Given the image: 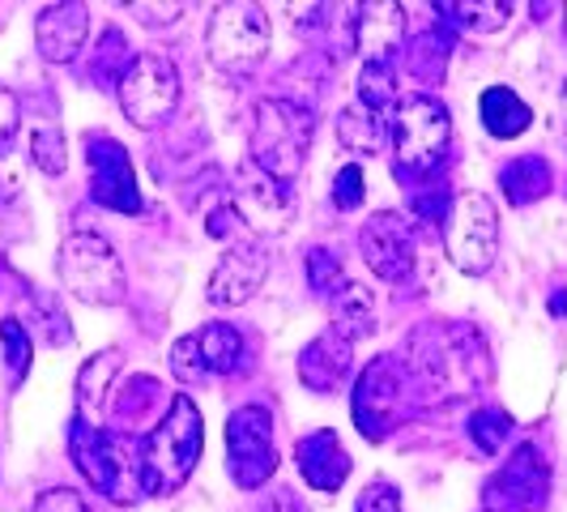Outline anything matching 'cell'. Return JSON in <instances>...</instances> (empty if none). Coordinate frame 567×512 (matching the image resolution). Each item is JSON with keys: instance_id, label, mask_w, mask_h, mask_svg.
<instances>
[{"instance_id": "6da1fadb", "label": "cell", "mask_w": 567, "mask_h": 512, "mask_svg": "<svg viewBox=\"0 0 567 512\" xmlns=\"http://www.w3.org/2000/svg\"><path fill=\"white\" fill-rule=\"evenodd\" d=\"M69 453L78 461L82 479L103 500H112V504H137L142 495H150L142 436H124L115 427L90 423L82 414H73V423H69Z\"/></svg>"}, {"instance_id": "7a4b0ae2", "label": "cell", "mask_w": 567, "mask_h": 512, "mask_svg": "<svg viewBox=\"0 0 567 512\" xmlns=\"http://www.w3.org/2000/svg\"><path fill=\"white\" fill-rule=\"evenodd\" d=\"M405 368L419 376L426 393L435 398H465L491 380V355L483 338L465 325H431L410 338Z\"/></svg>"}, {"instance_id": "3957f363", "label": "cell", "mask_w": 567, "mask_h": 512, "mask_svg": "<svg viewBox=\"0 0 567 512\" xmlns=\"http://www.w3.org/2000/svg\"><path fill=\"white\" fill-rule=\"evenodd\" d=\"M312 133L316 120L303 103H295V99H260L252 112V133H248L252 167L265 171L278 184L299 180V171L308 163V150H312Z\"/></svg>"}, {"instance_id": "277c9868", "label": "cell", "mask_w": 567, "mask_h": 512, "mask_svg": "<svg viewBox=\"0 0 567 512\" xmlns=\"http://www.w3.org/2000/svg\"><path fill=\"white\" fill-rule=\"evenodd\" d=\"M205 449V419L188 393H175L163 423L145 436V483L150 495H167L188 483Z\"/></svg>"}, {"instance_id": "5b68a950", "label": "cell", "mask_w": 567, "mask_h": 512, "mask_svg": "<svg viewBox=\"0 0 567 512\" xmlns=\"http://www.w3.org/2000/svg\"><path fill=\"white\" fill-rule=\"evenodd\" d=\"M56 274L64 290L82 304L94 308H115L128 299V278H124V260L115 248L94 235V231H73L56 253Z\"/></svg>"}, {"instance_id": "8992f818", "label": "cell", "mask_w": 567, "mask_h": 512, "mask_svg": "<svg viewBox=\"0 0 567 512\" xmlns=\"http://www.w3.org/2000/svg\"><path fill=\"white\" fill-rule=\"evenodd\" d=\"M453 142V115L431 94H410L393 112V154H398V175H431L444 163Z\"/></svg>"}, {"instance_id": "52a82bcc", "label": "cell", "mask_w": 567, "mask_h": 512, "mask_svg": "<svg viewBox=\"0 0 567 512\" xmlns=\"http://www.w3.org/2000/svg\"><path fill=\"white\" fill-rule=\"evenodd\" d=\"M269 43L274 27L256 4H218L205 30V52L223 73H252L269 57Z\"/></svg>"}, {"instance_id": "ba28073f", "label": "cell", "mask_w": 567, "mask_h": 512, "mask_svg": "<svg viewBox=\"0 0 567 512\" xmlns=\"http://www.w3.org/2000/svg\"><path fill=\"white\" fill-rule=\"evenodd\" d=\"M444 248L461 274L483 278L499 256V209L486 193H465L453 201L444 223Z\"/></svg>"}, {"instance_id": "9c48e42d", "label": "cell", "mask_w": 567, "mask_h": 512, "mask_svg": "<svg viewBox=\"0 0 567 512\" xmlns=\"http://www.w3.org/2000/svg\"><path fill=\"white\" fill-rule=\"evenodd\" d=\"M120 107L137 129L163 124L179 103V69L167 52H142L133 57L128 73L120 78Z\"/></svg>"}, {"instance_id": "30bf717a", "label": "cell", "mask_w": 567, "mask_h": 512, "mask_svg": "<svg viewBox=\"0 0 567 512\" xmlns=\"http://www.w3.org/2000/svg\"><path fill=\"white\" fill-rule=\"evenodd\" d=\"M227 470L235 487L256 491L274 479L278 449H274V414L265 406H239L227 419Z\"/></svg>"}, {"instance_id": "8fae6325", "label": "cell", "mask_w": 567, "mask_h": 512, "mask_svg": "<svg viewBox=\"0 0 567 512\" xmlns=\"http://www.w3.org/2000/svg\"><path fill=\"white\" fill-rule=\"evenodd\" d=\"M350 410H354V427L371 444H380L398 427L401 410H405V368L398 355H380L363 368V376L354 380Z\"/></svg>"}, {"instance_id": "7c38bea8", "label": "cell", "mask_w": 567, "mask_h": 512, "mask_svg": "<svg viewBox=\"0 0 567 512\" xmlns=\"http://www.w3.org/2000/svg\"><path fill=\"white\" fill-rule=\"evenodd\" d=\"M546 495H550V465L538 453V444H520L486 479L483 512H542Z\"/></svg>"}, {"instance_id": "4fadbf2b", "label": "cell", "mask_w": 567, "mask_h": 512, "mask_svg": "<svg viewBox=\"0 0 567 512\" xmlns=\"http://www.w3.org/2000/svg\"><path fill=\"white\" fill-rule=\"evenodd\" d=\"M85 158H90V197L115 209V214H142L145 201L124 145L107 133H90L85 137Z\"/></svg>"}, {"instance_id": "5bb4252c", "label": "cell", "mask_w": 567, "mask_h": 512, "mask_svg": "<svg viewBox=\"0 0 567 512\" xmlns=\"http://www.w3.org/2000/svg\"><path fill=\"white\" fill-rule=\"evenodd\" d=\"M359 253L368 260V269L384 283H401L414 274V231L410 223L393 214V209H380L371 214L363 231H359Z\"/></svg>"}, {"instance_id": "9a60e30c", "label": "cell", "mask_w": 567, "mask_h": 512, "mask_svg": "<svg viewBox=\"0 0 567 512\" xmlns=\"http://www.w3.org/2000/svg\"><path fill=\"white\" fill-rule=\"evenodd\" d=\"M230 209L235 218H244L260 235H282L295 218V197L290 188L269 180L265 171H256L252 163L235 175V193H230Z\"/></svg>"}, {"instance_id": "2e32d148", "label": "cell", "mask_w": 567, "mask_h": 512, "mask_svg": "<svg viewBox=\"0 0 567 512\" xmlns=\"http://www.w3.org/2000/svg\"><path fill=\"white\" fill-rule=\"evenodd\" d=\"M265 278H269V253L260 244H235L218 260V269L209 274L205 299L214 308H239V304H248L256 290H260Z\"/></svg>"}, {"instance_id": "e0dca14e", "label": "cell", "mask_w": 567, "mask_h": 512, "mask_svg": "<svg viewBox=\"0 0 567 512\" xmlns=\"http://www.w3.org/2000/svg\"><path fill=\"white\" fill-rule=\"evenodd\" d=\"M295 465H299L303 483L312 487V491L333 495V491L350 479V465H354V461H350L346 444L338 440V431L316 427L308 436H299V444H295Z\"/></svg>"}, {"instance_id": "ac0fdd59", "label": "cell", "mask_w": 567, "mask_h": 512, "mask_svg": "<svg viewBox=\"0 0 567 512\" xmlns=\"http://www.w3.org/2000/svg\"><path fill=\"white\" fill-rule=\"evenodd\" d=\"M85 34H90V9L85 4H78V0L48 4L34 22V48L52 64H69L85 48Z\"/></svg>"}, {"instance_id": "d6986e66", "label": "cell", "mask_w": 567, "mask_h": 512, "mask_svg": "<svg viewBox=\"0 0 567 512\" xmlns=\"http://www.w3.org/2000/svg\"><path fill=\"white\" fill-rule=\"evenodd\" d=\"M350 368H354V341L341 338L333 325L299 350V380H303V389H312L320 398L333 393L350 376Z\"/></svg>"}, {"instance_id": "ffe728a7", "label": "cell", "mask_w": 567, "mask_h": 512, "mask_svg": "<svg viewBox=\"0 0 567 512\" xmlns=\"http://www.w3.org/2000/svg\"><path fill=\"white\" fill-rule=\"evenodd\" d=\"M167 410L171 401L154 376H133L120 393H112V427L124 431V436H142L145 427L154 431V427L163 423Z\"/></svg>"}, {"instance_id": "44dd1931", "label": "cell", "mask_w": 567, "mask_h": 512, "mask_svg": "<svg viewBox=\"0 0 567 512\" xmlns=\"http://www.w3.org/2000/svg\"><path fill=\"white\" fill-rule=\"evenodd\" d=\"M354 52H363L368 60H393V52L405 39V9L393 0L380 4H359L354 9Z\"/></svg>"}, {"instance_id": "7402d4cb", "label": "cell", "mask_w": 567, "mask_h": 512, "mask_svg": "<svg viewBox=\"0 0 567 512\" xmlns=\"http://www.w3.org/2000/svg\"><path fill=\"white\" fill-rule=\"evenodd\" d=\"M120 350L107 346V350H99V355H90L78 371V414L90 419V423H99V414H103V406L112 401V385L115 376H120Z\"/></svg>"}, {"instance_id": "603a6c76", "label": "cell", "mask_w": 567, "mask_h": 512, "mask_svg": "<svg viewBox=\"0 0 567 512\" xmlns=\"http://www.w3.org/2000/svg\"><path fill=\"white\" fill-rule=\"evenodd\" d=\"M478 115H483V129L491 137H499V142H512V137H520L529 124H534V112H529V103L508 90V85H491L483 90V99H478Z\"/></svg>"}, {"instance_id": "cb8c5ba5", "label": "cell", "mask_w": 567, "mask_h": 512, "mask_svg": "<svg viewBox=\"0 0 567 512\" xmlns=\"http://www.w3.org/2000/svg\"><path fill=\"white\" fill-rule=\"evenodd\" d=\"M499 188L512 205H534L555 188V171L542 154H520L499 167Z\"/></svg>"}, {"instance_id": "d4e9b609", "label": "cell", "mask_w": 567, "mask_h": 512, "mask_svg": "<svg viewBox=\"0 0 567 512\" xmlns=\"http://www.w3.org/2000/svg\"><path fill=\"white\" fill-rule=\"evenodd\" d=\"M329 313H333V329L341 338L359 341L375 334V299H371V290L363 283L341 286L338 295L329 299Z\"/></svg>"}, {"instance_id": "484cf974", "label": "cell", "mask_w": 567, "mask_h": 512, "mask_svg": "<svg viewBox=\"0 0 567 512\" xmlns=\"http://www.w3.org/2000/svg\"><path fill=\"white\" fill-rule=\"evenodd\" d=\"M389 137V129H384V115H375L371 107H363L359 99L338 115V142L341 150H350V154H359V158H368L375 154L380 145Z\"/></svg>"}, {"instance_id": "4316f807", "label": "cell", "mask_w": 567, "mask_h": 512, "mask_svg": "<svg viewBox=\"0 0 567 512\" xmlns=\"http://www.w3.org/2000/svg\"><path fill=\"white\" fill-rule=\"evenodd\" d=\"M200 359H205V371L209 376H230V371L244 363V334L235 325H205L197 334Z\"/></svg>"}, {"instance_id": "83f0119b", "label": "cell", "mask_w": 567, "mask_h": 512, "mask_svg": "<svg viewBox=\"0 0 567 512\" xmlns=\"http://www.w3.org/2000/svg\"><path fill=\"white\" fill-rule=\"evenodd\" d=\"M359 103L371 107L375 115H384L389 107L398 112L401 94H398V69L393 60H368L363 73H359Z\"/></svg>"}, {"instance_id": "f1b7e54d", "label": "cell", "mask_w": 567, "mask_h": 512, "mask_svg": "<svg viewBox=\"0 0 567 512\" xmlns=\"http://www.w3.org/2000/svg\"><path fill=\"white\" fill-rule=\"evenodd\" d=\"M30 163L43 171V175H60L69 163V145H64V129L56 120H39L30 129Z\"/></svg>"}, {"instance_id": "f546056e", "label": "cell", "mask_w": 567, "mask_h": 512, "mask_svg": "<svg viewBox=\"0 0 567 512\" xmlns=\"http://www.w3.org/2000/svg\"><path fill=\"white\" fill-rule=\"evenodd\" d=\"M449 48H453V39L440 34V30L419 34L414 48H410V73H414L419 82H440V78H444V64H449Z\"/></svg>"}, {"instance_id": "4dcf8cb0", "label": "cell", "mask_w": 567, "mask_h": 512, "mask_svg": "<svg viewBox=\"0 0 567 512\" xmlns=\"http://www.w3.org/2000/svg\"><path fill=\"white\" fill-rule=\"evenodd\" d=\"M444 13H456V22L474 34H491L504 30L512 18V4L504 0H465V4H444Z\"/></svg>"}, {"instance_id": "1f68e13d", "label": "cell", "mask_w": 567, "mask_h": 512, "mask_svg": "<svg viewBox=\"0 0 567 512\" xmlns=\"http://www.w3.org/2000/svg\"><path fill=\"white\" fill-rule=\"evenodd\" d=\"M508 436H512V419L499 410V406H483V410H474V419H470V440H474L486 457L504 453Z\"/></svg>"}, {"instance_id": "d6a6232c", "label": "cell", "mask_w": 567, "mask_h": 512, "mask_svg": "<svg viewBox=\"0 0 567 512\" xmlns=\"http://www.w3.org/2000/svg\"><path fill=\"white\" fill-rule=\"evenodd\" d=\"M0 341H4V371H9V389H18L30 371V334L22 320H0Z\"/></svg>"}, {"instance_id": "836d02e7", "label": "cell", "mask_w": 567, "mask_h": 512, "mask_svg": "<svg viewBox=\"0 0 567 512\" xmlns=\"http://www.w3.org/2000/svg\"><path fill=\"white\" fill-rule=\"evenodd\" d=\"M308 286H312L316 295H338L341 286H346V269H341L338 253H329V248H312L308 253Z\"/></svg>"}, {"instance_id": "e575fe53", "label": "cell", "mask_w": 567, "mask_h": 512, "mask_svg": "<svg viewBox=\"0 0 567 512\" xmlns=\"http://www.w3.org/2000/svg\"><path fill=\"white\" fill-rule=\"evenodd\" d=\"M171 376L179 380V385H200L209 371H205V359H200V346H197V334H188V338H179L171 346Z\"/></svg>"}, {"instance_id": "d590c367", "label": "cell", "mask_w": 567, "mask_h": 512, "mask_svg": "<svg viewBox=\"0 0 567 512\" xmlns=\"http://www.w3.org/2000/svg\"><path fill=\"white\" fill-rule=\"evenodd\" d=\"M363 197H368L363 167H359V163H346V167L333 175V205H338V209H359Z\"/></svg>"}, {"instance_id": "8d00e7d4", "label": "cell", "mask_w": 567, "mask_h": 512, "mask_svg": "<svg viewBox=\"0 0 567 512\" xmlns=\"http://www.w3.org/2000/svg\"><path fill=\"white\" fill-rule=\"evenodd\" d=\"M354 512H401V495L393 483H368L359 491Z\"/></svg>"}, {"instance_id": "74e56055", "label": "cell", "mask_w": 567, "mask_h": 512, "mask_svg": "<svg viewBox=\"0 0 567 512\" xmlns=\"http://www.w3.org/2000/svg\"><path fill=\"white\" fill-rule=\"evenodd\" d=\"M34 512H94L85 504L82 491H73V487H52V491H43L39 500H34Z\"/></svg>"}, {"instance_id": "f35d334b", "label": "cell", "mask_w": 567, "mask_h": 512, "mask_svg": "<svg viewBox=\"0 0 567 512\" xmlns=\"http://www.w3.org/2000/svg\"><path fill=\"white\" fill-rule=\"evenodd\" d=\"M34 308L43 313V334H48V341L52 346H69L73 341V329H69V316H60L56 313V304H52V295H34Z\"/></svg>"}, {"instance_id": "ab89813d", "label": "cell", "mask_w": 567, "mask_h": 512, "mask_svg": "<svg viewBox=\"0 0 567 512\" xmlns=\"http://www.w3.org/2000/svg\"><path fill=\"white\" fill-rule=\"evenodd\" d=\"M128 13H133L142 27H171V22L184 13V4H150V0H133Z\"/></svg>"}, {"instance_id": "60d3db41", "label": "cell", "mask_w": 567, "mask_h": 512, "mask_svg": "<svg viewBox=\"0 0 567 512\" xmlns=\"http://www.w3.org/2000/svg\"><path fill=\"white\" fill-rule=\"evenodd\" d=\"M18 120H22V107H18V94L0 85V150L9 145V137L18 133Z\"/></svg>"}, {"instance_id": "b9f144b4", "label": "cell", "mask_w": 567, "mask_h": 512, "mask_svg": "<svg viewBox=\"0 0 567 512\" xmlns=\"http://www.w3.org/2000/svg\"><path fill=\"white\" fill-rule=\"evenodd\" d=\"M9 163H13L9 150H0V201H13L18 188H22V175H18V167H9Z\"/></svg>"}, {"instance_id": "7bdbcfd3", "label": "cell", "mask_w": 567, "mask_h": 512, "mask_svg": "<svg viewBox=\"0 0 567 512\" xmlns=\"http://www.w3.org/2000/svg\"><path fill=\"white\" fill-rule=\"evenodd\" d=\"M550 313L567 316V295H555V299H550Z\"/></svg>"}, {"instance_id": "ee69618b", "label": "cell", "mask_w": 567, "mask_h": 512, "mask_svg": "<svg viewBox=\"0 0 567 512\" xmlns=\"http://www.w3.org/2000/svg\"><path fill=\"white\" fill-rule=\"evenodd\" d=\"M564 115H567V85H564Z\"/></svg>"}]
</instances>
